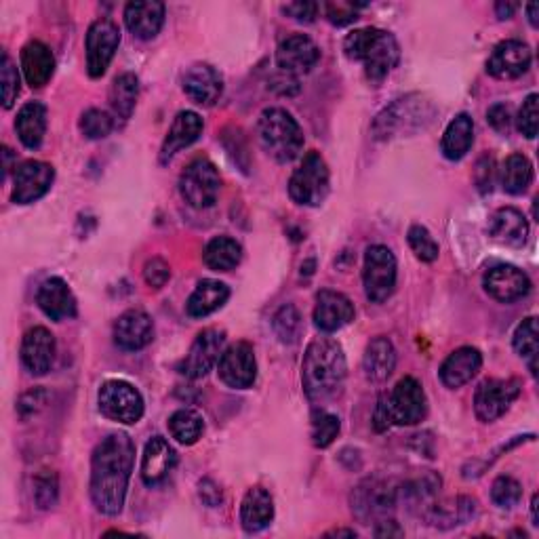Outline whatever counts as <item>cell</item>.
<instances>
[{
	"instance_id": "cell-1",
	"label": "cell",
	"mask_w": 539,
	"mask_h": 539,
	"mask_svg": "<svg viewBox=\"0 0 539 539\" xmlns=\"http://www.w3.org/2000/svg\"><path fill=\"white\" fill-rule=\"evenodd\" d=\"M135 464V445L127 434H110L91 457V499L93 506L116 516L123 512L125 497Z\"/></svg>"
},
{
	"instance_id": "cell-2",
	"label": "cell",
	"mask_w": 539,
	"mask_h": 539,
	"mask_svg": "<svg viewBox=\"0 0 539 539\" xmlns=\"http://www.w3.org/2000/svg\"><path fill=\"white\" fill-rule=\"evenodd\" d=\"M346 354L335 339L316 337L308 344L302 365V382L310 401L323 403L342 390L346 382Z\"/></svg>"
},
{
	"instance_id": "cell-3",
	"label": "cell",
	"mask_w": 539,
	"mask_h": 539,
	"mask_svg": "<svg viewBox=\"0 0 539 539\" xmlns=\"http://www.w3.org/2000/svg\"><path fill=\"white\" fill-rule=\"evenodd\" d=\"M344 53L352 62L363 64L369 81L379 83L396 68L401 59V47L396 38L379 28H361L346 36Z\"/></svg>"
},
{
	"instance_id": "cell-4",
	"label": "cell",
	"mask_w": 539,
	"mask_h": 539,
	"mask_svg": "<svg viewBox=\"0 0 539 539\" xmlns=\"http://www.w3.org/2000/svg\"><path fill=\"white\" fill-rule=\"evenodd\" d=\"M257 139L276 163H291L304 148V133L295 118L283 108H266L259 114Z\"/></svg>"
},
{
	"instance_id": "cell-5",
	"label": "cell",
	"mask_w": 539,
	"mask_h": 539,
	"mask_svg": "<svg viewBox=\"0 0 539 539\" xmlns=\"http://www.w3.org/2000/svg\"><path fill=\"white\" fill-rule=\"evenodd\" d=\"M329 167L318 152H308L302 165L295 169L289 182V196L293 203L304 207H318L329 194Z\"/></svg>"
},
{
	"instance_id": "cell-6",
	"label": "cell",
	"mask_w": 539,
	"mask_h": 539,
	"mask_svg": "<svg viewBox=\"0 0 539 539\" xmlns=\"http://www.w3.org/2000/svg\"><path fill=\"white\" fill-rule=\"evenodd\" d=\"M219 190H222V177L215 165L207 158H196L179 177V192L184 201L194 209H209L215 205Z\"/></svg>"
},
{
	"instance_id": "cell-7",
	"label": "cell",
	"mask_w": 539,
	"mask_h": 539,
	"mask_svg": "<svg viewBox=\"0 0 539 539\" xmlns=\"http://www.w3.org/2000/svg\"><path fill=\"white\" fill-rule=\"evenodd\" d=\"M398 504V487L382 478H367L352 493V512L363 523H379Z\"/></svg>"
},
{
	"instance_id": "cell-8",
	"label": "cell",
	"mask_w": 539,
	"mask_h": 539,
	"mask_svg": "<svg viewBox=\"0 0 539 539\" xmlns=\"http://www.w3.org/2000/svg\"><path fill=\"white\" fill-rule=\"evenodd\" d=\"M99 411L118 424H137L144 415V398L125 379H110L99 388Z\"/></svg>"
},
{
	"instance_id": "cell-9",
	"label": "cell",
	"mask_w": 539,
	"mask_h": 539,
	"mask_svg": "<svg viewBox=\"0 0 539 539\" xmlns=\"http://www.w3.org/2000/svg\"><path fill=\"white\" fill-rule=\"evenodd\" d=\"M365 293L373 304H384L396 289V257L384 245H373L365 253Z\"/></svg>"
},
{
	"instance_id": "cell-10",
	"label": "cell",
	"mask_w": 539,
	"mask_h": 539,
	"mask_svg": "<svg viewBox=\"0 0 539 539\" xmlns=\"http://www.w3.org/2000/svg\"><path fill=\"white\" fill-rule=\"evenodd\" d=\"M426 108H430L428 102L422 97H403L390 108H386L377 116L373 125V133L377 139H388L394 135L409 133L411 125L413 129L424 127V123L432 121V114H426Z\"/></svg>"
},
{
	"instance_id": "cell-11",
	"label": "cell",
	"mask_w": 539,
	"mask_h": 539,
	"mask_svg": "<svg viewBox=\"0 0 539 539\" xmlns=\"http://www.w3.org/2000/svg\"><path fill=\"white\" fill-rule=\"evenodd\" d=\"M521 394V382L518 379H485L476 388L474 411L483 424H491L502 417L512 403Z\"/></svg>"
},
{
	"instance_id": "cell-12",
	"label": "cell",
	"mask_w": 539,
	"mask_h": 539,
	"mask_svg": "<svg viewBox=\"0 0 539 539\" xmlns=\"http://www.w3.org/2000/svg\"><path fill=\"white\" fill-rule=\"evenodd\" d=\"M388 411L392 424L415 426L428 413V398L415 377H403L388 396Z\"/></svg>"
},
{
	"instance_id": "cell-13",
	"label": "cell",
	"mask_w": 539,
	"mask_h": 539,
	"mask_svg": "<svg viewBox=\"0 0 539 539\" xmlns=\"http://www.w3.org/2000/svg\"><path fill=\"white\" fill-rule=\"evenodd\" d=\"M121 45V30L112 22V19H97L91 24L87 32V72L91 78L104 76L114 53Z\"/></svg>"
},
{
	"instance_id": "cell-14",
	"label": "cell",
	"mask_w": 539,
	"mask_h": 539,
	"mask_svg": "<svg viewBox=\"0 0 539 539\" xmlns=\"http://www.w3.org/2000/svg\"><path fill=\"white\" fill-rule=\"evenodd\" d=\"M217 373L219 379L234 390L251 388L257 377V361L253 348L247 342H238L226 348L224 354L219 356Z\"/></svg>"
},
{
	"instance_id": "cell-15",
	"label": "cell",
	"mask_w": 539,
	"mask_h": 539,
	"mask_svg": "<svg viewBox=\"0 0 539 539\" xmlns=\"http://www.w3.org/2000/svg\"><path fill=\"white\" fill-rule=\"evenodd\" d=\"M55 179V171L51 165L43 161H28L19 165L13 177V203L17 205H30L43 198Z\"/></svg>"
},
{
	"instance_id": "cell-16",
	"label": "cell",
	"mask_w": 539,
	"mask_h": 539,
	"mask_svg": "<svg viewBox=\"0 0 539 539\" xmlns=\"http://www.w3.org/2000/svg\"><path fill=\"white\" fill-rule=\"evenodd\" d=\"M224 344H226L224 331L205 329L198 333L190 352L184 358L182 373L190 379L205 377L219 361V356L224 354Z\"/></svg>"
},
{
	"instance_id": "cell-17",
	"label": "cell",
	"mask_w": 539,
	"mask_h": 539,
	"mask_svg": "<svg viewBox=\"0 0 539 539\" xmlns=\"http://www.w3.org/2000/svg\"><path fill=\"white\" fill-rule=\"evenodd\" d=\"M318 59H321V49L306 34L287 36L276 49V66L287 76L310 72Z\"/></svg>"
},
{
	"instance_id": "cell-18",
	"label": "cell",
	"mask_w": 539,
	"mask_h": 539,
	"mask_svg": "<svg viewBox=\"0 0 539 539\" xmlns=\"http://www.w3.org/2000/svg\"><path fill=\"white\" fill-rule=\"evenodd\" d=\"M485 291L502 304H512L523 299L531 291L529 276L514 266L502 264L495 266L485 274Z\"/></svg>"
},
{
	"instance_id": "cell-19",
	"label": "cell",
	"mask_w": 539,
	"mask_h": 539,
	"mask_svg": "<svg viewBox=\"0 0 539 539\" xmlns=\"http://www.w3.org/2000/svg\"><path fill=\"white\" fill-rule=\"evenodd\" d=\"M531 59V49L523 41H504L493 49L487 72L499 81H512L529 70Z\"/></svg>"
},
{
	"instance_id": "cell-20",
	"label": "cell",
	"mask_w": 539,
	"mask_h": 539,
	"mask_svg": "<svg viewBox=\"0 0 539 539\" xmlns=\"http://www.w3.org/2000/svg\"><path fill=\"white\" fill-rule=\"evenodd\" d=\"M352 318H354V304L350 302V297L329 289L318 293L314 308V325L318 329L325 333H333L350 325Z\"/></svg>"
},
{
	"instance_id": "cell-21",
	"label": "cell",
	"mask_w": 539,
	"mask_h": 539,
	"mask_svg": "<svg viewBox=\"0 0 539 539\" xmlns=\"http://www.w3.org/2000/svg\"><path fill=\"white\" fill-rule=\"evenodd\" d=\"M154 339V323L144 310H127L114 325V342L118 348L135 352L146 348Z\"/></svg>"
},
{
	"instance_id": "cell-22",
	"label": "cell",
	"mask_w": 539,
	"mask_h": 539,
	"mask_svg": "<svg viewBox=\"0 0 539 539\" xmlns=\"http://www.w3.org/2000/svg\"><path fill=\"white\" fill-rule=\"evenodd\" d=\"M55 361V337L45 327H34L24 335L22 363L28 373L45 375Z\"/></svg>"
},
{
	"instance_id": "cell-23",
	"label": "cell",
	"mask_w": 539,
	"mask_h": 539,
	"mask_svg": "<svg viewBox=\"0 0 539 539\" xmlns=\"http://www.w3.org/2000/svg\"><path fill=\"white\" fill-rule=\"evenodd\" d=\"M36 302L41 310L51 318V321H66V318L76 316V297L70 291L64 278L53 276L38 287Z\"/></svg>"
},
{
	"instance_id": "cell-24",
	"label": "cell",
	"mask_w": 539,
	"mask_h": 539,
	"mask_svg": "<svg viewBox=\"0 0 539 539\" xmlns=\"http://www.w3.org/2000/svg\"><path fill=\"white\" fill-rule=\"evenodd\" d=\"M184 91L198 106H213L224 91L219 72L209 64H194L184 74Z\"/></svg>"
},
{
	"instance_id": "cell-25",
	"label": "cell",
	"mask_w": 539,
	"mask_h": 539,
	"mask_svg": "<svg viewBox=\"0 0 539 539\" xmlns=\"http://www.w3.org/2000/svg\"><path fill=\"white\" fill-rule=\"evenodd\" d=\"M125 24L129 32L142 41H150L165 24V5L156 0H137L125 7Z\"/></svg>"
},
{
	"instance_id": "cell-26",
	"label": "cell",
	"mask_w": 539,
	"mask_h": 539,
	"mask_svg": "<svg viewBox=\"0 0 539 539\" xmlns=\"http://www.w3.org/2000/svg\"><path fill=\"white\" fill-rule=\"evenodd\" d=\"M177 464L175 449L163 436H154L148 441L142 457V478L148 487L161 485Z\"/></svg>"
},
{
	"instance_id": "cell-27",
	"label": "cell",
	"mask_w": 539,
	"mask_h": 539,
	"mask_svg": "<svg viewBox=\"0 0 539 539\" xmlns=\"http://www.w3.org/2000/svg\"><path fill=\"white\" fill-rule=\"evenodd\" d=\"M481 367H483V356L476 348L472 346L457 348L455 352L447 356V361L441 367V382L447 388L457 390L466 386L468 382H472V377H476Z\"/></svg>"
},
{
	"instance_id": "cell-28",
	"label": "cell",
	"mask_w": 539,
	"mask_h": 539,
	"mask_svg": "<svg viewBox=\"0 0 539 539\" xmlns=\"http://www.w3.org/2000/svg\"><path fill=\"white\" fill-rule=\"evenodd\" d=\"M203 129H205L203 118L198 116L196 112H190V110L179 112L175 116V121L169 129L167 137H165V144L161 150V161L167 163L177 152H182L184 148L192 146L196 139L203 135Z\"/></svg>"
},
{
	"instance_id": "cell-29",
	"label": "cell",
	"mask_w": 539,
	"mask_h": 539,
	"mask_svg": "<svg viewBox=\"0 0 539 539\" xmlns=\"http://www.w3.org/2000/svg\"><path fill=\"white\" fill-rule=\"evenodd\" d=\"M476 514H478L476 499L459 495L455 499H447V502H438V504L434 502L424 512V518L438 529H453V527L470 523Z\"/></svg>"
},
{
	"instance_id": "cell-30",
	"label": "cell",
	"mask_w": 539,
	"mask_h": 539,
	"mask_svg": "<svg viewBox=\"0 0 539 539\" xmlns=\"http://www.w3.org/2000/svg\"><path fill=\"white\" fill-rule=\"evenodd\" d=\"M489 234L508 247H523L529 236L527 217L514 207L499 209L489 219Z\"/></svg>"
},
{
	"instance_id": "cell-31",
	"label": "cell",
	"mask_w": 539,
	"mask_h": 539,
	"mask_svg": "<svg viewBox=\"0 0 539 539\" xmlns=\"http://www.w3.org/2000/svg\"><path fill=\"white\" fill-rule=\"evenodd\" d=\"M22 70L26 83L32 89L45 87L55 72V57L51 49L41 41H30L22 49Z\"/></svg>"
},
{
	"instance_id": "cell-32",
	"label": "cell",
	"mask_w": 539,
	"mask_h": 539,
	"mask_svg": "<svg viewBox=\"0 0 539 539\" xmlns=\"http://www.w3.org/2000/svg\"><path fill=\"white\" fill-rule=\"evenodd\" d=\"M274 518V502L272 495L262 489L253 487L245 493L241 504V525L247 533L264 531Z\"/></svg>"
},
{
	"instance_id": "cell-33",
	"label": "cell",
	"mask_w": 539,
	"mask_h": 539,
	"mask_svg": "<svg viewBox=\"0 0 539 539\" xmlns=\"http://www.w3.org/2000/svg\"><path fill=\"white\" fill-rule=\"evenodd\" d=\"M396 367V350L388 337H375L363 356V371L369 382H386Z\"/></svg>"
},
{
	"instance_id": "cell-34",
	"label": "cell",
	"mask_w": 539,
	"mask_h": 539,
	"mask_svg": "<svg viewBox=\"0 0 539 539\" xmlns=\"http://www.w3.org/2000/svg\"><path fill=\"white\" fill-rule=\"evenodd\" d=\"M15 131L19 142L28 150H36L43 144L47 131V108L41 102H28L17 112Z\"/></svg>"
},
{
	"instance_id": "cell-35",
	"label": "cell",
	"mask_w": 539,
	"mask_h": 539,
	"mask_svg": "<svg viewBox=\"0 0 539 539\" xmlns=\"http://www.w3.org/2000/svg\"><path fill=\"white\" fill-rule=\"evenodd\" d=\"M228 297H230L228 285H224L222 281H213V278H205V281L198 283L196 289L192 291L186 304V312L192 318H205L222 308L228 302Z\"/></svg>"
},
{
	"instance_id": "cell-36",
	"label": "cell",
	"mask_w": 539,
	"mask_h": 539,
	"mask_svg": "<svg viewBox=\"0 0 539 539\" xmlns=\"http://www.w3.org/2000/svg\"><path fill=\"white\" fill-rule=\"evenodd\" d=\"M474 142V123L468 114H457L443 135V154L449 161H462Z\"/></svg>"
},
{
	"instance_id": "cell-37",
	"label": "cell",
	"mask_w": 539,
	"mask_h": 539,
	"mask_svg": "<svg viewBox=\"0 0 539 539\" xmlns=\"http://www.w3.org/2000/svg\"><path fill=\"white\" fill-rule=\"evenodd\" d=\"M243 259V247L230 236H215L205 249V264L215 272H230Z\"/></svg>"
},
{
	"instance_id": "cell-38",
	"label": "cell",
	"mask_w": 539,
	"mask_h": 539,
	"mask_svg": "<svg viewBox=\"0 0 539 539\" xmlns=\"http://www.w3.org/2000/svg\"><path fill=\"white\" fill-rule=\"evenodd\" d=\"M499 182L508 194H523L533 182V165L525 154H510L499 171Z\"/></svg>"
},
{
	"instance_id": "cell-39",
	"label": "cell",
	"mask_w": 539,
	"mask_h": 539,
	"mask_svg": "<svg viewBox=\"0 0 539 539\" xmlns=\"http://www.w3.org/2000/svg\"><path fill=\"white\" fill-rule=\"evenodd\" d=\"M137 95H139V83L137 76L127 72L114 78L112 89H110V106L118 118H131L135 104H137Z\"/></svg>"
},
{
	"instance_id": "cell-40",
	"label": "cell",
	"mask_w": 539,
	"mask_h": 539,
	"mask_svg": "<svg viewBox=\"0 0 539 539\" xmlns=\"http://www.w3.org/2000/svg\"><path fill=\"white\" fill-rule=\"evenodd\" d=\"M203 430V417L192 409H179L169 419V432L182 445H194L203 436Z\"/></svg>"
},
{
	"instance_id": "cell-41",
	"label": "cell",
	"mask_w": 539,
	"mask_h": 539,
	"mask_svg": "<svg viewBox=\"0 0 539 539\" xmlns=\"http://www.w3.org/2000/svg\"><path fill=\"white\" fill-rule=\"evenodd\" d=\"M512 344H514V350L529 363V369L535 375L537 373L535 371L537 369L535 367V361H537V318L535 316L525 318V321L516 327Z\"/></svg>"
},
{
	"instance_id": "cell-42",
	"label": "cell",
	"mask_w": 539,
	"mask_h": 539,
	"mask_svg": "<svg viewBox=\"0 0 539 539\" xmlns=\"http://www.w3.org/2000/svg\"><path fill=\"white\" fill-rule=\"evenodd\" d=\"M339 417L329 411H314L312 415V443L318 449L329 447L339 434Z\"/></svg>"
},
{
	"instance_id": "cell-43",
	"label": "cell",
	"mask_w": 539,
	"mask_h": 539,
	"mask_svg": "<svg viewBox=\"0 0 539 539\" xmlns=\"http://www.w3.org/2000/svg\"><path fill=\"white\" fill-rule=\"evenodd\" d=\"M491 499H493L495 506L510 510V508L521 504L523 487L512 476H499V478H495V483L491 487Z\"/></svg>"
},
{
	"instance_id": "cell-44",
	"label": "cell",
	"mask_w": 539,
	"mask_h": 539,
	"mask_svg": "<svg viewBox=\"0 0 539 539\" xmlns=\"http://www.w3.org/2000/svg\"><path fill=\"white\" fill-rule=\"evenodd\" d=\"M114 129V118L106 110L91 108L81 116V131L89 139H104Z\"/></svg>"
},
{
	"instance_id": "cell-45",
	"label": "cell",
	"mask_w": 539,
	"mask_h": 539,
	"mask_svg": "<svg viewBox=\"0 0 539 539\" xmlns=\"http://www.w3.org/2000/svg\"><path fill=\"white\" fill-rule=\"evenodd\" d=\"M407 241L411 251L415 253L417 259H422V262H434L438 257V243L434 241V236L424 228V226H411Z\"/></svg>"
},
{
	"instance_id": "cell-46",
	"label": "cell",
	"mask_w": 539,
	"mask_h": 539,
	"mask_svg": "<svg viewBox=\"0 0 539 539\" xmlns=\"http://www.w3.org/2000/svg\"><path fill=\"white\" fill-rule=\"evenodd\" d=\"M272 325L276 335L281 337V342L293 344L299 335V329H302V318H299V312L291 304H287L274 314Z\"/></svg>"
},
{
	"instance_id": "cell-47",
	"label": "cell",
	"mask_w": 539,
	"mask_h": 539,
	"mask_svg": "<svg viewBox=\"0 0 539 539\" xmlns=\"http://www.w3.org/2000/svg\"><path fill=\"white\" fill-rule=\"evenodd\" d=\"M59 495V485H57V476L49 470H43L34 478V499L38 508H53Z\"/></svg>"
},
{
	"instance_id": "cell-48",
	"label": "cell",
	"mask_w": 539,
	"mask_h": 539,
	"mask_svg": "<svg viewBox=\"0 0 539 539\" xmlns=\"http://www.w3.org/2000/svg\"><path fill=\"white\" fill-rule=\"evenodd\" d=\"M0 83H3V106L9 110L15 104L19 89H22V81H19V72H17L15 64L11 62V57L7 53L3 55V70H0Z\"/></svg>"
},
{
	"instance_id": "cell-49",
	"label": "cell",
	"mask_w": 539,
	"mask_h": 539,
	"mask_svg": "<svg viewBox=\"0 0 539 539\" xmlns=\"http://www.w3.org/2000/svg\"><path fill=\"white\" fill-rule=\"evenodd\" d=\"M539 97L537 93H531L525 102L521 112H518V131H521L525 137L533 139L539 129Z\"/></svg>"
},
{
	"instance_id": "cell-50",
	"label": "cell",
	"mask_w": 539,
	"mask_h": 539,
	"mask_svg": "<svg viewBox=\"0 0 539 539\" xmlns=\"http://www.w3.org/2000/svg\"><path fill=\"white\" fill-rule=\"evenodd\" d=\"M363 5H354V3H344V0H337V3H327L325 11H327V19L335 26H346L352 24L356 19V11L361 9Z\"/></svg>"
},
{
	"instance_id": "cell-51",
	"label": "cell",
	"mask_w": 539,
	"mask_h": 539,
	"mask_svg": "<svg viewBox=\"0 0 539 539\" xmlns=\"http://www.w3.org/2000/svg\"><path fill=\"white\" fill-rule=\"evenodd\" d=\"M144 278H146V283L152 289H163L167 285L169 278H171L169 264L163 262V259H158V257L150 259V262L144 268Z\"/></svg>"
},
{
	"instance_id": "cell-52",
	"label": "cell",
	"mask_w": 539,
	"mask_h": 539,
	"mask_svg": "<svg viewBox=\"0 0 539 539\" xmlns=\"http://www.w3.org/2000/svg\"><path fill=\"white\" fill-rule=\"evenodd\" d=\"M283 13L293 17L299 24H312L318 13L316 3H308V0H299V3H289L283 7Z\"/></svg>"
},
{
	"instance_id": "cell-53",
	"label": "cell",
	"mask_w": 539,
	"mask_h": 539,
	"mask_svg": "<svg viewBox=\"0 0 539 539\" xmlns=\"http://www.w3.org/2000/svg\"><path fill=\"white\" fill-rule=\"evenodd\" d=\"M487 121H489V125L497 133H508L510 131V125H512L510 106H506V104H495V106H491L489 112H487Z\"/></svg>"
},
{
	"instance_id": "cell-54",
	"label": "cell",
	"mask_w": 539,
	"mask_h": 539,
	"mask_svg": "<svg viewBox=\"0 0 539 539\" xmlns=\"http://www.w3.org/2000/svg\"><path fill=\"white\" fill-rule=\"evenodd\" d=\"M43 405H45V392L36 388V390H32V392H28V394L22 396V401H19L17 409H19V413H22L24 417H28V415L36 413Z\"/></svg>"
},
{
	"instance_id": "cell-55",
	"label": "cell",
	"mask_w": 539,
	"mask_h": 539,
	"mask_svg": "<svg viewBox=\"0 0 539 539\" xmlns=\"http://www.w3.org/2000/svg\"><path fill=\"white\" fill-rule=\"evenodd\" d=\"M198 493H201V499L211 508L222 504V489H219L213 481H209V478H205V481L198 485Z\"/></svg>"
},
{
	"instance_id": "cell-56",
	"label": "cell",
	"mask_w": 539,
	"mask_h": 539,
	"mask_svg": "<svg viewBox=\"0 0 539 539\" xmlns=\"http://www.w3.org/2000/svg\"><path fill=\"white\" fill-rule=\"evenodd\" d=\"M392 424V419H390V411H388V398H379V405L375 409V430L377 432H384L388 430Z\"/></svg>"
},
{
	"instance_id": "cell-57",
	"label": "cell",
	"mask_w": 539,
	"mask_h": 539,
	"mask_svg": "<svg viewBox=\"0 0 539 539\" xmlns=\"http://www.w3.org/2000/svg\"><path fill=\"white\" fill-rule=\"evenodd\" d=\"M405 531L398 527L396 521H388V518H384V521H379L377 527H375V537H403Z\"/></svg>"
},
{
	"instance_id": "cell-58",
	"label": "cell",
	"mask_w": 539,
	"mask_h": 539,
	"mask_svg": "<svg viewBox=\"0 0 539 539\" xmlns=\"http://www.w3.org/2000/svg\"><path fill=\"white\" fill-rule=\"evenodd\" d=\"M518 9V3H497L495 13L499 19H510Z\"/></svg>"
},
{
	"instance_id": "cell-59",
	"label": "cell",
	"mask_w": 539,
	"mask_h": 539,
	"mask_svg": "<svg viewBox=\"0 0 539 539\" xmlns=\"http://www.w3.org/2000/svg\"><path fill=\"white\" fill-rule=\"evenodd\" d=\"M527 15H529V22H531V26L533 28H537L539 26V5L537 3H529L527 5Z\"/></svg>"
},
{
	"instance_id": "cell-60",
	"label": "cell",
	"mask_w": 539,
	"mask_h": 539,
	"mask_svg": "<svg viewBox=\"0 0 539 539\" xmlns=\"http://www.w3.org/2000/svg\"><path fill=\"white\" fill-rule=\"evenodd\" d=\"M327 535H346V537H356V531H354V529H335V531H331V533H327Z\"/></svg>"
},
{
	"instance_id": "cell-61",
	"label": "cell",
	"mask_w": 539,
	"mask_h": 539,
	"mask_svg": "<svg viewBox=\"0 0 539 539\" xmlns=\"http://www.w3.org/2000/svg\"><path fill=\"white\" fill-rule=\"evenodd\" d=\"M531 512H533V525H539V523H537V495H533V502H531Z\"/></svg>"
}]
</instances>
